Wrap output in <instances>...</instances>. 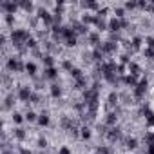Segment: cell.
Returning <instances> with one entry per match:
<instances>
[{"mask_svg": "<svg viewBox=\"0 0 154 154\" xmlns=\"http://www.w3.org/2000/svg\"><path fill=\"white\" fill-rule=\"evenodd\" d=\"M0 9L8 11V15H13L18 9V4H15V2H2V4H0Z\"/></svg>", "mask_w": 154, "mask_h": 154, "instance_id": "obj_6", "label": "cell"}, {"mask_svg": "<svg viewBox=\"0 0 154 154\" xmlns=\"http://www.w3.org/2000/svg\"><path fill=\"white\" fill-rule=\"evenodd\" d=\"M71 74H72V78H74V80L84 78V74H82V71H80V69H72V71H71Z\"/></svg>", "mask_w": 154, "mask_h": 154, "instance_id": "obj_26", "label": "cell"}, {"mask_svg": "<svg viewBox=\"0 0 154 154\" xmlns=\"http://www.w3.org/2000/svg\"><path fill=\"white\" fill-rule=\"evenodd\" d=\"M58 154H71V150H69L67 147H62V149L58 150Z\"/></svg>", "mask_w": 154, "mask_h": 154, "instance_id": "obj_45", "label": "cell"}, {"mask_svg": "<svg viewBox=\"0 0 154 154\" xmlns=\"http://www.w3.org/2000/svg\"><path fill=\"white\" fill-rule=\"evenodd\" d=\"M89 40H91V44H93V45H100V40H98V35H91V36H89Z\"/></svg>", "mask_w": 154, "mask_h": 154, "instance_id": "obj_35", "label": "cell"}, {"mask_svg": "<svg viewBox=\"0 0 154 154\" xmlns=\"http://www.w3.org/2000/svg\"><path fill=\"white\" fill-rule=\"evenodd\" d=\"M107 138H109L111 141H118V140L122 138V131H120L118 127H111V129L107 131Z\"/></svg>", "mask_w": 154, "mask_h": 154, "instance_id": "obj_5", "label": "cell"}, {"mask_svg": "<svg viewBox=\"0 0 154 154\" xmlns=\"http://www.w3.org/2000/svg\"><path fill=\"white\" fill-rule=\"evenodd\" d=\"M98 154H112V150L109 147H98Z\"/></svg>", "mask_w": 154, "mask_h": 154, "instance_id": "obj_34", "label": "cell"}, {"mask_svg": "<svg viewBox=\"0 0 154 154\" xmlns=\"http://www.w3.org/2000/svg\"><path fill=\"white\" fill-rule=\"evenodd\" d=\"M94 20H96V17H91V15H84L82 17V24H94Z\"/></svg>", "mask_w": 154, "mask_h": 154, "instance_id": "obj_20", "label": "cell"}, {"mask_svg": "<svg viewBox=\"0 0 154 154\" xmlns=\"http://www.w3.org/2000/svg\"><path fill=\"white\" fill-rule=\"evenodd\" d=\"M145 42H147V47H149V49H154V38H152V36H147Z\"/></svg>", "mask_w": 154, "mask_h": 154, "instance_id": "obj_38", "label": "cell"}, {"mask_svg": "<svg viewBox=\"0 0 154 154\" xmlns=\"http://www.w3.org/2000/svg\"><path fill=\"white\" fill-rule=\"evenodd\" d=\"M149 9H150V11L154 13V4H150V6H149Z\"/></svg>", "mask_w": 154, "mask_h": 154, "instance_id": "obj_52", "label": "cell"}, {"mask_svg": "<svg viewBox=\"0 0 154 154\" xmlns=\"http://www.w3.org/2000/svg\"><path fill=\"white\" fill-rule=\"evenodd\" d=\"M129 71H131V74H132V76H138V74L141 72L140 65H138V63H134V62H131V63H129Z\"/></svg>", "mask_w": 154, "mask_h": 154, "instance_id": "obj_15", "label": "cell"}, {"mask_svg": "<svg viewBox=\"0 0 154 154\" xmlns=\"http://www.w3.org/2000/svg\"><path fill=\"white\" fill-rule=\"evenodd\" d=\"M84 6H85V8H87V9H98V11H100V9H102V8H100V6H98V4H96V2H85V4H84Z\"/></svg>", "mask_w": 154, "mask_h": 154, "instance_id": "obj_29", "label": "cell"}, {"mask_svg": "<svg viewBox=\"0 0 154 154\" xmlns=\"http://www.w3.org/2000/svg\"><path fill=\"white\" fill-rule=\"evenodd\" d=\"M44 63H45L47 67H54V60H53V56H51V54H45V56H44Z\"/></svg>", "mask_w": 154, "mask_h": 154, "instance_id": "obj_23", "label": "cell"}, {"mask_svg": "<svg viewBox=\"0 0 154 154\" xmlns=\"http://www.w3.org/2000/svg\"><path fill=\"white\" fill-rule=\"evenodd\" d=\"M94 24H96V27H98L100 31H103V29H109V24L103 20V17H98V15H96V20H94Z\"/></svg>", "mask_w": 154, "mask_h": 154, "instance_id": "obj_12", "label": "cell"}, {"mask_svg": "<svg viewBox=\"0 0 154 154\" xmlns=\"http://www.w3.org/2000/svg\"><path fill=\"white\" fill-rule=\"evenodd\" d=\"M20 154H31V150H27V149L22 147V149H20Z\"/></svg>", "mask_w": 154, "mask_h": 154, "instance_id": "obj_49", "label": "cell"}, {"mask_svg": "<svg viewBox=\"0 0 154 154\" xmlns=\"http://www.w3.org/2000/svg\"><path fill=\"white\" fill-rule=\"evenodd\" d=\"M31 100H33V103H38V100H40V98H38L36 94H33V96H31Z\"/></svg>", "mask_w": 154, "mask_h": 154, "instance_id": "obj_48", "label": "cell"}, {"mask_svg": "<svg viewBox=\"0 0 154 154\" xmlns=\"http://www.w3.org/2000/svg\"><path fill=\"white\" fill-rule=\"evenodd\" d=\"M26 71H27L31 76H35V74H36V65H35L33 62H27V63H26Z\"/></svg>", "mask_w": 154, "mask_h": 154, "instance_id": "obj_19", "label": "cell"}, {"mask_svg": "<svg viewBox=\"0 0 154 154\" xmlns=\"http://www.w3.org/2000/svg\"><path fill=\"white\" fill-rule=\"evenodd\" d=\"M98 47L102 49V53H103V54H111V53H114V51L118 49V44H114L112 40H109V42H103V44H100Z\"/></svg>", "mask_w": 154, "mask_h": 154, "instance_id": "obj_4", "label": "cell"}, {"mask_svg": "<svg viewBox=\"0 0 154 154\" xmlns=\"http://www.w3.org/2000/svg\"><path fill=\"white\" fill-rule=\"evenodd\" d=\"M116 118H118V116H116L114 112H109V114H107V120H105L107 125H114V123H116Z\"/></svg>", "mask_w": 154, "mask_h": 154, "instance_id": "obj_24", "label": "cell"}, {"mask_svg": "<svg viewBox=\"0 0 154 154\" xmlns=\"http://www.w3.org/2000/svg\"><path fill=\"white\" fill-rule=\"evenodd\" d=\"M145 143H147V147L149 145H154V134L152 132H147L145 134Z\"/></svg>", "mask_w": 154, "mask_h": 154, "instance_id": "obj_27", "label": "cell"}, {"mask_svg": "<svg viewBox=\"0 0 154 154\" xmlns=\"http://www.w3.org/2000/svg\"><path fill=\"white\" fill-rule=\"evenodd\" d=\"M60 94H62V89H60V85H51V96L53 98H60Z\"/></svg>", "mask_w": 154, "mask_h": 154, "instance_id": "obj_17", "label": "cell"}, {"mask_svg": "<svg viewBox=\"0 0 154 154\" xmlns=\"http://www.w3.org/2000/svg\"><path fill=\"white\" fill-rule=\"evenodd\" d=\"M8 69L13 71V72H20L22 69H26V65L22 63L20 58H9V60H8Z\"/></svg>", "mask_w": 154, "mask_h": 154, "instance_id": "obj_2", "label": "cell"}, {"mask_svg": "<svg viewBox=\"0 0 154 154\" xmlns=\"http://www.w3.org/2000/svg\"><path fill=\"white\" fill-rule=\"evenodd\" d=\"M147 87H149V82H147V78H141V80L138 82L136 89H134V94H136V98H138V100H140V98H143V94L147 93Z\"/></svg>", "mask_w": 154, "mask_h": 154, "instance_id": "obj_3", "label": "cell"}, {"mask_svg": "<svg viewBox=\"0 0 154 154\" xmlns=\"http://www.w3.org/2000/svg\"><path fill=\"white\" fill-rule=\"evenodd\" d=\"M123 26H122V20L120 18H111L109 20V31H112V33H116V31H120Z\"/></svg>", "mask_w": 154, "mask_h": 154, "instance_id": "obj_9", "label": "cell"}, {"mask_svg": "<svg viewBox=\"0 0 154 154\" xmlns=\"http://www.w3.org/2000/svg\"><path fill=\"white\" fill-rule=\"evenodd\" d=\"M140 45H141V38L136 36V38L132 40V47H134V49H140Z\"/></svg>", "mask_w": 154, "mask_h": 154, "instance_id": "obj_36", "label": "cell"}, {"mask_svg": "<svg viewBox=\"0 0 154 154\" xmlns=\"http://www.w3.org/2000/svg\"><path fill=\"white\" fill-rule=\"evenodd\" d=\"M2 154H15V152H13V150H4Z\"/></svg>", "mask_w": 154, "mask_h": 154, "instance_id": "obj_51", "label": "cell"}, {"mask_svg": "<svg viewBox=\"0 0 154 154\" xmlns=\"http://www.w3.org/2000/svg\"><path fill=\"white\" fill-rule=\"evenodd\" d=\"M38 147H40V149L47 147V140H45V138H40V140H38Z\"/></svg>", "mask_w": 154, "mask_h": 154, "instance_id": "obj_40", "label": "cell"}, {"mask_svg": "<svg viewBox=\"0 0 154 154\" xmlns=\"http://www.w3.org/2000/svg\"><path fill=\"white\" fill-rule=\"evenodd\" d=\"M31 96H33V93H31L29 87H20V91H18V98H20L22 102H29Z\"/></svg>", "mask_w": 154, "mask_h": 154, "instance_id": "obj_7", "label": "cell"}, {"mask_svg": "<svg viewBox=\"0 0 154 154\" xmlns=\"http://www.w3.org/2000/svg\"><path fill=\"white\" fill-rule=\"evenodd\" d=\"M15 136H17L18 140H24V138H26V131H24V129H17V131H15Z\"/></svg>", "mask_w": 154, "mask_h": 154, "instance_id": "obj_32", "label": "cell"}, {"mask_svg": "<svg viewBox=\"0 0 154 154\" xmlns=\"http://www.w3.org/2000/svg\"><path fill=\"white\" fill-rule=\"evenodd\" d=\"M65 45H69V47H74V45H76V38H71V40H65Z\"/></svg>", "mask_w": 154, "mask_h": 154, "instance_id": "obj_41", "label": "cell"}, {"mask_svg": "<svg viewBox=\"0 0 154 154\" xmlns=\"http://www.w3.org/2000/svg\"><path fill=\"white\" fill-rule=\"evenodd\" d=\"M36 45V40L35 38H29V42H27V47H35Z\"/></svg>", "mask_w": 154, "mask_h": 154, "instance_id": "obj_46", "label": "cell"}, {"mask_svg": "<svg viewBox=\"0 0 154 154\" xmlns=\"http://www.w3.org/2000/svg\"><path fill=\"white\" fill-rule=\"evenodd\" d=\"M147 154H154V145H149L147 147Z\"/></svg>", "mask_w": 154, "mask_h": 154, "instance_id": "obj_47", "label": "cell"}, {"mask_svg": "<svg viewBox=\"0 0 154 154\" xmlns=\"http://www.w3.org/2000/svg\"><path fill=\"white\" fill-rule=\"evenodd\" d=\"M38 125H42V127H45V125H49V114L47 112H42L40 116H38Z\"/></svg>", "mask_w": 154, "mask_h": 154, "instance_id": "obj_13", "label": "cell"}, {"mask_svg": "<svg viewBox=\"0 0 154 154\" xmlns=\"http://www.w3.org/2000/svg\"><path fill=\"white\" fill-rule=\"evenodd\" d=\"M18 6H20L22 9H26V11H31V9H33V4H31V2H20Z\"/></svg>", "mask_w": 154, "mask_h": 154, "instance_id": "obj_31", "label": "cell"}, {"mask_svg": "<svg viewBox=\"0 0 154 154\" xmlns=\"http://www.w3.org/2000/svg\"><path fill=\"white\" fill-rule=\"evenodd\" d=\"M22 120H24V118H22L20 112H15V114H13V122H15V123H22Z\"/></svg>", "mask_w": 154, "mask_h": 154, "instance_id": "obj_37", "label": "cell"}, {"mask_svg": "<svg viewBox=\"0 0 154 154\" xmlns=\"http://www.w3.org/2000/svg\"><path fill=\"white\" fill-rule=\"evenodd\" d=\"M74 33H87V26L85 24H78V22H74Z\"/></svg>", "mask_w": 154, "mask_h": 154, "instance_id": "obj_16", "label": "cell"}, {"mask_svg": "<svg viewBox=\"0 0 154 154\" xmlns=\"http://www.w3.org/2000/svg\"><path fill=\"white\" fill-rule=\"evenodd\" d=\"M107 11H109L107 8H102V9L98 11V17H105V15H107Z\"/></svg>", "mask_w": 154, "mask_h": 154, "instance_id": "obj_44", "label": "cell"}, {"mask_svg": "<svg viewBox=\"0 0 154 154\" xmlns=\"http://www.w3.org/2000/svg\"><path fill=\"white\" fill-rule=\"evenodd\" d=\"M26 120H27V122H35V120H38V116H36V112L29 111V112L26 114Z\"/></svg>", "mask_w": 154, "mask_h": 154, "instance_id": "obj_30", "label": "cell"}, {"mask_svg": "<svg viewBox=\"0 0 154 154\" xmlns=\"http://www.w3.org/2000/svg\"><path fill=\"white\" fill-rule=\"evenodd\" d=\"M143 114H145V118H147V123H149L150 127H154V112H152L149 107H143Z\"/></svg>", "mask_w": 154, "mask_h": 154, "instance_id": "obj_10", "label": "cell"}, {"mask_svg": "<svg viewBox=\"0 0 154 154\" xmlns=\"http://www.w3.org/2000/svg\"><path fill=\"white\" fill-rule=\"evenodd\" d=\"M145 56L150 58V60H154V49H149V47H147V49H145Z\"/></svg>", "mask_w": 154, "mask_h": 154, "instance_id": "obj_39", "label": "cell"}, {"mask_svg": "<svg viewBox=\"0 0 154 154\" xmlns=\"http://www.w3.org/2000/svg\"><path fill=\"white\" fill-rule=\"evenodd\" d=\"M114 13H116V18H122V20H123V17H125V11H123L122 8H116V9H114Z\"/></svg>", "mask_w": 154, "mask_h": 154, "instance_id": "obj_33", "label": "cell"}, {"mask_svg": "<svg viewBox=\"0 0 154 154\" xmlns=\"http://www.w3.org/2000/svg\"><path fill=\"white\" fill-rule=\"evenodd\" d=\"M56 74H58V71H56L54 67H45V71H44V78L53 80V78H56Z\"/></svg>", "mask_w": 154, "mask_h": 154, "instance_id": "obj_11", "label": "cell"}, {"mask_svg": "<svg viewBox=\"0 0 154 154\" xmlns=\"http://www.w3.org/2000/svg\"><path fill=\"white\" fill-rule=\"evenodd\" d=\"M118 103V94L116 93H111L109 94V105H116Z\"/></svg>", "mask_w": 154, "mask_h": 154, "instance_id": "obj_28", "label": "cell"}, {"mask_svg": "<svg viewBox=\"0 0 154 154\" xmlns=\"http://www.w3.org/2000/svg\"><path fill=\"white\" fill-rule=\"evenodd\" d=\"M123 82H125L127 85H131V87H136V85H138V84H136V76H132V74L123 76Z\"/></svg>", "mask_w": 154, "mask_h": 154, "instance_id": "obj_14", "label": "cell"}, {"mask_svg": "<svg viewBox=\"0 0 154 154\" xmlns=\"http://www.w3.org/2000/svg\"><path fill=\"white\" fill-rule=\"evenodd\" d=\"M125 147L127 149H136L138 147V140L136 138H127L125 140Z\"/></svg>", "mask_w": 154, "mask_h": 154, "instance_id": "obj_18", "label": "cell"}, {"mask_svg": "<svg viewBox=\"0 0 154 154\" xmlns=\"http://www.w3.org/2000/svg\"><path fill=\"white\" fill-rule=\"evenodd\" d=\"M85 84H87V78H85V76H84V78H80V80H76L74 87H76V89H84V87H85Z\"/></svg>", "mask_w": 154, "mask_h": 154, "instance_id": "obj_22", "label": "cell"}, {"mask_svg": "<svg viewBox=\"0 0 154 154\" xmlns=\"http://www.w3.org/2000/svg\"><path fill=\"white\" fill-rule=\"evenodd\" d=\"M29 31H26V29H15L13 33H11V40H13V45L15 47H18V49H24V47H27V42H29Z\"/></svg>", "mask_w": 154, "mask_h": 154, "instance_id": "obj_1", "label": "cell"}, {"mask_svg": "<svg viewBox=\"0 0 154 154\" xmlns=\"http://www.w3.org/2000/svg\"><path fill=\"white\" fill-rule=\"evenodd\" d=\"M38 17H40L47 26H51V24L54 22V17H51V15H49V11H45V9H40V11H38Z\"/></svg>", "mask_w": 154, "mask_h": 154, "instance_id": "obj_8", "label": "cell"}, {"mask_svg": "<svg viewBox=\"0 0 154 154\" xmlns=\"http://www.w3.org/2000/svg\"><path fill=\"white\" fill-rule=\"evenodd\" d=\"M80 131H82L80 134H82V138H84V140H89V138H91V129H89V127H82Z\"/></svg>", "mask_w": 154, "mask_h": 154, "instance_id": "obj_25", "label": "cell"}, {"mask_svg": "<svg viewBox=\"0 0 154 154\" xmlns=\"http://www.w3.org/2000/svg\"><path fill=\"white\" fill-rule=\"evenodd\" d=\"M8 24H13V15H8Z\"/></svg>", "mask_w": 154, "mask_h": 154, "instance_id": "obj_50", "label": "cell"}, {"mask_svg": "<svg viewBox=\"0 0 154 154\" xmlns=\"http://www.w3.org/2000/svg\"><path fill=\"white\" fill-rule=\"evenodd\" d=\"M63 69H67V71H72V63H71L69 60H65V62H63Z\"/></svg>", "mask_w": 154, "mask_h": 154, "instance_id": "obj_42", "label": "cell"}, {"mask_svg": "<svg viewBox=\"0 0 154 154\" xmlns=\"http://www.w3.org/2000/svg\"><path fill=\"white\" fill-rule=\"evenodd\" d=\"M93 58H94L96 62H102V58H103V53H102V49H100V47H96V49H94V53H93Z\"/></svg>", "mask_w": 154, "mask_h": 154, "instance_id": "obj_21", "label": "cell"}, {"mask_svg": "<svg viewBox=\"0 0 154 154\" xmlns=\"http://www.w3.org/2000/svg\"><path fill=\"white\" fill-rule=\"evenodd\" d=\"M136 6H138L136 2H125V8H127V9H134Z\"/></svg>", "mask_w": 154, "mask_h": 154, "instance_id": "obj_43", "label": "cell"}]
</instances>
